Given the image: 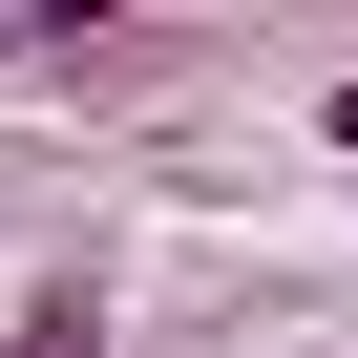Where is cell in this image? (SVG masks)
Returning a JSON list of instances; mask_svg holds the SVG:
<instances>
[{
  "mask_svg": "<svg viewBox=\"0 0 358 358\" xmlns=\"http://www.w3.org/2000/svg\"><path fill=\"white\" fill-rule=\"evenodd\" d=\"M0 358H106V295H85V274H43L22 316H0Z\"/></svg>",
  "mask_w": 358,
  "mask_h": 358,
  "instance_id": "cell-1",
  "label": "cell"
},
{
  "mask_svg": "<svg viewBox=\"0 0 358 358\" xmlns=\"http://www.w3.org/2000/svg\"><path fill=\"white\" fill-rule=\"evenodd\" d=\"M316 127H337V148H358V64H337V106H316Z\"/></svg>",
  "mask_w": 358,
  "mask_h": 358,
  "instance_id": "cell-2",
  "label": "cell"
},
{
  "mask_svg": "<svg viewBox=\"0 0 358 358\" xmlns=\"http://www.w3.org/2000/svg\"><path fill=\"white\" fill-rule=\"evenodd\" d=\"M0 43H22V22H0Z\"/></svg>",
  "mask_w": 358,
  "mask_h": 358,
  "instance_id": "cell-3",
  "label": "cell"
}]
</instances>
